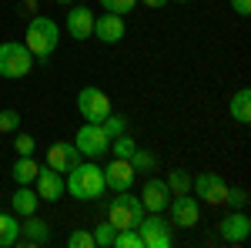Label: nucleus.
<instances>
[{
	"mask_svg": "<svg viewBox=\"0 0 251 248\" xmlns=\"http://www.w3.org/2000/svg\"><path fill=\"white\" fill-rule=\"evenodd\" d=\"M64 191H71V198L77 201H94L100 198L107 185H104V168L97 161H77L71 171L64 174Z\"/></svg>",
	"mask_w": 251,
	"mask_h": 248,
	"instance_id": "1",
	"label": "nucleus"
},
{
	"mask_svg": "<svg viewBox=\"0 0 251 248\" xmlns=\"http://www.w3.org/2000/svg\"><path fill=\"white\" fill-rule=\"evenodd\" d=\"M24 44L34 57L47 60L60 44V24L54 17H34L27 24V34H24Z\"/></svg>",
	"mask_w": 251,
	"mask_h": 248,
	"instance_id": "2",
	"label": "nucleus"
},
{
	"mask_svg": "<svg viewBox=\"0 0 251 248\" xmlns=\"http://www.w3.org/2000/svg\"><path fill=\"white\" fill-rule=\"evenodd\" d=\"M34 54L27 51L24 40H3L0 44V77L3 81H17L34 71Z\"/></svg>",
	"mask_w": 251,
	"mask_h": 248,
	"instance_id": "3",
	"label": "nucleus"
},
{
	"mask_svg": "<svg viewBox=\"0 0 251 248\" xmlns=\"http://www.w3.org/2000/svg\"><path fill=\"white\" fill-rule=\"evenodd\" d=\"M114 194L117 198H111V205H107V221H111L117 231L121 228H137V221L144 218L141 198H134L131 191H114Z\"/></svg>",
	"mask_w": 251,
	"mask_h": 248,
	"instance_id": "4",
	"label": "nucleus"
},
{
	"mask_svg": "<svg viewBox=\"0 0 251 248\" xmlns=\"http://www.w3.org/2000/svg\"><path fill=\"white\" fill-rule=\"evenodd\" d=\"M137 231H141L144 248H171L174 245V225L161 211H144V218L137 221Z\"/></svg>",
	"mask_w": 251,
	"mask_h": 248,
	"instance_id": "5",
	"label": "nucleus"
},
{
	"mask_svg": "<svg viewBox=\"0 0 251 248\" xmlns=\"http://www.w3.org/2000/svg\"><path fill=\"white\" fill-rule=\"evenodd\" d=\"M77 111H80V117H84V121L100 124L104 117L111 114V97L104 94L100 87L87 84V87H80V91H77Z\"/></svg>",
	"mask_w": 251,
	"mask_h": 248,
	"instance_id": "6",
	"label": "nucleus"
},
{
	"mask_svg": "<svg viewBox=\"0 0 251 248\" xmlns=\"http://www.w3.org/2000/svg\"><path fill=\"white\" fill-rule=\"evenodd\" d=\"M74 148L80 151V158H91V161H97V158H104L107 154V148H111V138L104 134V128L100 124H84L77 134H74Z\"/></svg>",
	"mask_w": 251,
	"mask_h": 248,
	"instance_id": "7",
	"label": "nucleus"
},
{
	"mask_svg": "<svg viewBox=\"0 0 251 248\" xmlns=\"http://www.w3.org/2000/svg\"><path fill=\"white\" fill-rule=\"evenodd\" d=\"M191 194L198 201H204V205H225L228 181L218 171H204V174H198V178H191Z\"/></svg>",
	"mask_w": 251,
	"mask_h": 248,
	"instance_id": "8",
	"label": "nucleus"
},
{
	"mask_svg": "<svg viewBox=\"0 0 251 248\" xmlns=\"http://www.w3.org/2000/svg\"><path fill=\"white\" fill-rule=\"evenodd\" d=\"M164 211H171V225H177V228H194L198 218H201V201L194 198L191 191L171 194V201H168Z\"/></svg>",
	"mask_w": 251,
	"mask_h": 248,
	"instance_id": "9",
	"label": "nucleus"
},
{
	"mask_svg": "<svg viewBox=\"0 0 251 248\" xmlns=\"http://www.w3.org/2000/svg\"><path fill=\"white\" fill-rule=\"evenodd\" d=\"M251 235V218L245 215V208H234L221 218V238L228 245H245Z\"/></svg>",
	"mask_w": 251,
	"mask_h": 248,
	"instance_id": "10",
	"label": "nucleus"
},
{
	"mask_svg": "<svg viewBox=\"0 0 251 248\" xmlns=\"http://www.w3.org/2000/svg\"><path fill=\"white\" fill-rule=\"evenodd\" d=\"M64 27H67V34H71L74 40L94 37V10H91V7H84V3H71Z\"/></svg>",
	"mask_w": 251,
	"mask_h": 248,
	"instance_id": "11",
	"label": "nucleus"
},
{
	"mask_svg": "<svg viewBox=\"0 0 251 248\" xmlns=\"http://www.w3.org/2000/svg\"><path fill=\"white\" fill-rule=\"evenodd\" d=\"M34 191H37L40 201H60L67 191H64V174L54 168H40L34 178Z\"/></svg>",
	"mask_w": 251,
	"mask_h": 248,
	"instance_id": "12",
	"label": "nucleus"
},
{
	"mask_svg": "<svg viewBox=\"0 0 251 248\" xmlns=\"http://www.w3.org/2000/svg\"><path fill=\"white\" fill-rule=\"evenodd\" d=\"M168 201H171V188H168V181H161V178H148L144 188H141V205H144V211H164V208H168Z\"/></svg>",
	"mask_w": 251,
	"mask_h": 248,
	"instance_id": "13",
	"label": "nucleus"
},
{
	"mask_svg": "<svg viewBox=\"0 0 251 248\" xmlns=\"http://www.w3.org/2000/svg\"><path fill=\"white\" fill-rule=\"evenodd\" d=\"M134 168H131V161H124V158H114L107 168H104V185L111 191H131L134 185Z\"/></svg>",
	"mask_w": 251,
	"mask_h": 248,
	"instance_id": "14",
	"label": "nucleus"
},
{
	"mask_svg": "<svg viewBox=\"0 0 251 248\" xmlns=\"http://www.w3.org/2000/svg\"><path fill=\"white\" fill-rule=\"evenodd\" d=\"M77 161H80V151L74 144H67V141H54V144L47 148V168H54V171H60V174H67Z\"/></svg>",
	"mask_w": 251,
	"mask_h": 248,
	"instance_id": "15",
	"label": "nucleus"
},
{
	"mask_svg": "<svg viewBox=\"0 0 251 248\" xmlns=\"http://www.w3.org/2000/svg\"><path fill=\"white\" fill-rule=\"evenodd\" d=\"M94 34L100 44H121L124 40V17L121 14H100V17H94Z\"/></svg>",
	"mask_w": 251,
	"mask_h": 248,
	"instance_id": "16",
	"label": "nucleus"
},
{
	"mask_svg": "<svg viewBox=\"0 0 251 248\" xmlns=\"http://www.w3.org/2000/svg\"><path fill=\"white\" fill-rule=\"evenodd\" d=\"M17 242H24V245H47V242H50V225L40 221L37 215H27L24 225H20V238Z\"/></svg>",
	"mask_w": 251,
	"mask_h": 248,
	"instance_id": "17",
	"label": "nucleus"
},
{
	"mask_svg": "<svg viewBox=\"0 0 251 248\" xmlns=\"http://www.w3.org/2000/svg\"><path fill=\"white\" fill-rule=\"evenodd\" d=\"M10 205H14V215H17V218H27V215H37L40 198H37V191L30 188V185H17Z\"/></svg>",
	"mask_w": 251,
	"mask_h": 248,
	"instance_id": "18",
	"label": "nucleus"
},
{
	"mask_svg": "<svg viewBox=\"0 0 251 248\" xmlns=\"http://www.w3.org/2000/svg\"><path fill=\"white\" fill-rule=\"evenodd\" d=\"M37 171H40V165L34 161V154H17V161H14V168H10V174H14L17 185H34Z\"/></svg>",
	"mask_w": 251,
	"mask_h": 248,
	"instance_id": "19",
	"label": "nucleus"
},
{
	"mask_svg": "<svg viewBox=\"0 0 251 248\" xmlns=\"http://www.w3.org/2000/svg\"><path fill=\"white\" fill-rule=\"evenodd\" d=\"M231 117L238 124H248L251 121V87H238L231 94Z\"/></svg>",
	"mask_w": 251,
	"mask_h": 248,
	"instance_id": "20",
	"label": "nucleus"
},
{
	"mask_svg": "<svg viewBox=\"0 0 251 248\" xmlns=\"http://www.w3.org/2000/svg\"><path fill=\"white\" fill-rule=\"evenodd\" d=\"M20 238V221L17 215H7L0 211V248H14Z\"/></svg>",
	"mask_w": 251,
	"mask_h": 248,
	"instance_id": "21",
	"label": "nucleus"
},
{
	"mask_svg": "<svg viewBox=\"0 0 251 248\" xmlns=\"http://www.w3.org/2000/svg\"><path fill=\"white\" fill-rule=\"evenodd\" d=\"M127 161H131L134 174H151V171L157 168V158H154V151H144V148H134V154H131Z\"/></svg>",
	"mask_w": 251,
	"mask_h": 248,
	"instance_id": "22",
	"label": "nucleus"
},
{
	"mask_svg": "<svg viewBox=\"0 0 251 248\" xmlns=\"http://www.w3.org/2000/svg\"><path fill=\"white\" fill-rule=\"evenodd\" d=\"M100 128H104V134L114 141V138H121V134H127V117H124V114H114V111H111V114L100 121Z\"/></svg>",
	"mask_w": 251,
	"mask_h": 248,
	"instance_id": "23",
	"label": "nucleus"
},
{
	"mask_svg": "<svg viewBox=\"0 0 251 248\" xmlns=\"http://www.w3.org/2000/svg\"><path fill=\"white\" fill-rule=\"evenodd\" d=\"M134 148H137L134 138H131V134H121V138H114V141H111V148H107V151L114 154V158H124V161H127V158L134 154Z\"/></svg>",
	"mask_w": 251,
	"mask_h": 248,
	"instance_id": "24",
	"label": "nucleus"
},
{
	"mask_svg": "<svg viewBox=\"0 0 251 248\" xmlns=\"http://www.w3.org/2000/svg\"><path fill=\"white\" fill-rule=\"evenodd\" d=\"M111 248H144L141 231H137V228H121L114 235V245H111Z\"/></svg>",
	"mask_w": 251,
	"mask_h": 248,
	"instance_id": "25",
	"label": "nucleus"
},
{
	"mask_svg": "<svg viewBox=\"0 0 251 248\" xmlns=\"http://www.w3.org/2000/svg\"><path fill=\"white\" fill-rule=\"evenodd\" d=\"M91 235H94V248H111V245H114L117 228L111 225V221H104V225H97V228L91 231Z\"/></svg>",
	"mask_w": 251,
	"mask_h": 248,
	"instance_id": "26",
	"label": "nucleus"
},
{
	"mask_svg": "<svg viewBox=\"0 0 251 248\" xmlns=\"http://www.w3.org/2000/svg\"><path fill=\"white\" fill-rule=\"evenodd\" d=\"M168 188H171V194H184V191H191V174H188V171H171V174H168Z\"/></svg>",
	"mask_w": 251,
	"mask_h": 248,
	"instance_id": "27",
	"label": "nucleus"
},
{
	"mask_svg": "<svg viewBox=\"0 0 251 248\" xmlns=\"http://www.w3.org/2000/svg\"><path fill=\"white\" fill-rule=\"evenodd\" d=\"M17 128H20V114L14 108H3L0 111V134H17Z\"/></svg>",
	"mask_w": 251,
	"mask_h": 248,
	"instance_id": "28",
	"label": "nucleus"
},
{
	"mask_svg": "<svg viewBox=\"0 0 251 248\" xmlns=\"http://www.w3.org/2000/svg\"><path fill=\"white\" fill-rule=\"evenodd\" d=\"M67 245L71 248H94V235L87 228H74L71 235H67Z\"/></svg>",
	"mask_w": 251,
	"mask_h": 248,
	"instance_id": "29",
	"label": "nucleus"
},
{
	"mask_svg": "<svg viewBox=\"0 0 251 248\" xmlns=\"http://www.w3.org/2000/svg\"><path fill=\"white\" fill-rule=\"evenodd\" d=\"M100 7L104 10H111V14H121V17H127L131 10L137 7V0H100Z\"/></svg>",
	"mask_w": 251,
	"mask_h": 248,
	"instance_id": "30",
	"label": "nucleus"
},
{
	"mask_svg": "<svg viewBox=\"0 0 251 248\" xmlns=\"http://www.w3.org/2000/svg\"><path fill=\"white\" fill-rule=\"evenodd\" d=\"M225 205H231V208H245V205H248V191H245V188H228Z\"/></svg>",
	"mask_w": 251,
	"mask_h": 248,
	"instance_id": "31",
	"label": "nucleus"
},
{
	"mask_svg": "<svg viewBox=\"0 0 251 248\" xmlns=\"http://www.w3.org/2000/svg\"><path fill=\"white\" fill-rule=\"evenodd\" d=\"M14 148H17V154H34V148H37V141H34V134H17Z\"/></svg>",
	"mask_w": 251,
	"mask_h": 248,
	"instance_id": "32",
	"label": "nucleus"
},
{
	"mask_svg": "<svg viewBox=\"0 0 251 248\" xmlns=\"http://www.w3.org/2000/svg\"><path fill=\"white\" fill-rule=\"evenodd\" d=\"M231 10L238 17H248L251 14V0H231Z\"/></svg>",
	"mask_w": 251,
	"mask_h": 248,
	"instance_id": "33",
	"label": "nucleus"
},
{
	"mask_svg": "<svg viewBox=\"0 0 251 248\" xmlns=\"http://www.w3.org/2000/svg\"><path fill=\"white\" fill-rule=\"evenodd\" d=\"M137 3H144V7H151V10H161L168 0H137Z\"/></svg>",
	"mask_w": 251,
	"mask_h": 248,
	"instance_id": "34",
	"label": "nucleus"
},
{
	"mask_svg": "<svg viewBox=\"0 0 251 248\" xmlns=\"http://www.w3.org/2000/svg\"><path fill=\"white\" fill-rule=\"evenodd\" d=\"M57 3H64V7H71V3H74V0H57Z\"/></svg>",
	"mask_w": 251,
	"mask_h": 248,
	"instance_id": "35",
	"label": "nucleus"
},
{
	"mask_svg": "<svg viewBox=\"0 0 251 248\" xmlns=\"http://www.w3.org/2000/svg\"><path fill=\"white\" fill-rule=\"evenodd\" d=\"M174 3H188V0H174Z\"/></svg>",
	"mask_w": 251,
	"mask_h": 248,
	"instance_id": "36",
	"label": "nucleus"
}]
</instances>
